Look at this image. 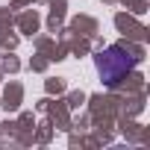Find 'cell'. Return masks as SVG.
<instances>
[{"instance_id":"obj_1","label":"cell","mask_w":150,"mask_h":150,"mask_svg":"<svg viewBox=\"0 0 150 150\" xmlns=\"http://www.w3.org/2000/svg\"><path fill=\"white\" fill-rule=\"evenodd\" d=\"M135 56L124 47H106L100 56H97V74L106 86H118L121 80H127V74L135 68Z\"/></svg>"}]
</instances>
